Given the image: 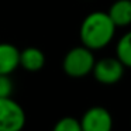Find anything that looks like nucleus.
<instances>
[{
    "label": "nucleus",
    "instance_id": "nucleus-1",
    "mask_svg": "<svg viewBox=\"0 0 131 131\" xmlns=\"http://www.w3.org/2000/svg\"><path fill=\"white\" fill-rule=\"evenodd\" d=\"M116 30V26L110 20L107 12H93L86 16L80 24V42L93 52L99 51L111 42Z\"/></svg>",
    "mask_w": 131,
    "mask_h": 131
},
{
    "label": "nucleus",
    "instance_id": "nucleus-2",
    "mask_svg": "<svg viewBox=\"0 0 131 131\" xmlns=\"http://www.w3.org/2000/svg\"><path fill=\"white\" fill-rule=\"evenodd\" d=\"M93 51L83 45L71 48L62 61V69L71 78H85L92 73L94 65Z\"/></svg>",
    "mask_w": 131,
    "mask_h": 131
},
{
    "label": "nucleus",
    "instance_id": "nucleus-3",
    "mask_svg": "<svg viewBox=\"0 0 131 131\" xmlns=\"http://www.w3.org/2000/svg\"><path fill=\"white\" fill-rule=\"evenodd\" d=\"M26 125V111L13 97H0V131H21Z\"/></svg>",
    "mask_w": 131,
    "mask_h": 131
},
{
    "label": "nucleus",
    "instance_id": "nucleus-4",
    "mask_svg": "<svg viewBox=\"0 0 131 131\" xmlns=\"http://www.w3.org/2000/svg\"><path fill=\"white\" fill-rule=\"evenodd\" d=\"M125 69L127 68L116 57H106L99 61H94L92 75L99 83L110 86L118 83L123 79Z\"/></svg>",
    "mask_w": 131,
    "mask_h": 131
},
{
    "label": "nucleus",
    "instance_id": "nucleus-5",
    "mask_svg": "<svg viewBox=\"0 0 131 131\" xmlns=\"http://www.w3.org/2000/svg\"><path fill=\"white\" fill-rule=\"evenodd\" d=\"M82 131H113L111 113L103 106H93L79 120Z\"/></svg>",
    "mask_w": 131,
    "mask_h": 131
},
{
    "label": "nucleus",
    "instance_id": "nucleus-6",
    "mask_svg": "<svg viewBox=\"0 0 131 131\" xmlns=\"http://www.w3.org/2000/svg\"><path fill=\"white\" fill-rule=\"evenodd\" d=\"M20 49L10 42H0V75H12L18 68Z\"/></svg>",
    "mask_w": 131,
    "mask_h": 131
},
{
    "label": "nucleus",
    "instance_id": "nucleus-7",
    "mask_svg": "<svg viewBox=\"0 0 131 131\" xmlns=\"http://www.w3.org/2000/svg\"><path fill=\"white\" fill-rule=\"evenodd\" d=\"M45 65V55L37 47H27L20 51V62L18 66L27 72H38Z\"/></svg>",
    "mask_w": 131,
    "mask_h": 131
},
{
    "label": "nucleus",
    "instance_id": "nucleus-8",
    "mask_svg": "<svg viewBox=\"0 0 131 131\" xmlns=\"http://www.w3.org/2000/svg\"><path fill=\"white\" fill-rule=\"evenodd\" d=\"M107 14L116 26V28H125L131 24V2L116 0L110 6Z\"/></svg>",
    "mask_w": 131,
    "mask_h": 131
},
{
    "label": "nucleus",
    "instance_id": "nucleus-9",
    "mask_svg": "<svg viewBox=\"0 0 131 131\" xmlns=\"http://www.w3.org/2000/svg\"><path fill=\"white\" fill-rule=\"evenodd\" d=\"M116 58L125 66H131V32H125L116 45Z\"/></svg>",
    "mask_w": 131,
    "mask_h": 131
},
{
    "label": "nucleus",
    "instance_id": "nucleus-10",
    "mask_svg": "<svg viewBox=\"0 0 131 131\" xmlns=\"http://www.w3.org/2000/svg\"><path fill=\"white\" fill-rule=\"evenodd\" d=\"M52 131H82V128H80V123L78 118L66 116L55 123Z\"/></svg>",
    "mask_w": 131,
    "mask_h": 131
},
{
    "label": "nucleus",
    "instance_id": "nucleus-11",
    "mask_svg": "<svg viewBox=\"0 0 131 131\" xmlns=\"http://www.w3.org/2000/svg\"><path fill=\"white\" fill-rule=\"evenodd\" d=\"M14 86L10 75H0V97H12Z\"/></svg>",
    "mask_w": 131,
    "mask_h": 131
}]
</instances>
